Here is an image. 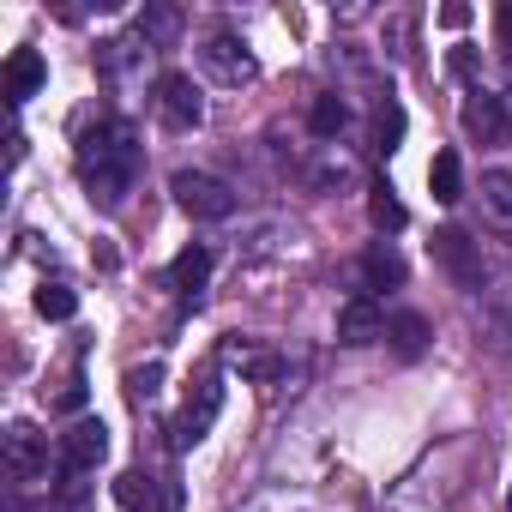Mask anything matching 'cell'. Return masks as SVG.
<instances>
[{
  "mask_svg": "<svg viewBox=\"0 0 512 512\" xmlns=\"http://www.w3.org/2000/svg\"><path fill=\"white\" fill-rule=\"evenodd\" d=\"M428 187H434V199L440 205H458L464 199V163H458V151L446 145V151H434V163H428Z\"/></svg>",
  "mask_w": 512,
  "mask_h": 512,
  "instance_id": "cell-16",
  "label": "cell"
},
{
  "mask_svg": "<svg viewBox=\"0 0 512 512\" xmlns=\"http://www.w3.org/2000/svg\"><path fill=\"white\" fill-rule=\"evenodd\" d=\"M139 43L145 49H175L181 43V13L175 7H145L139 13Z\"/></svg>",
  "mask_w": 512,
  "mask_h": 512,
  "instance_id": "cell-18",
  "label": "cell"
},
{
  "mask_svg": "<svg viewBox=\"0 0 512 512\" xmlns=\"http://www.w3.org/2000/svg\"><path fill=\"white\" fill-rule=\"evenodd\" d=\"M49 470V434H37L31 422H13L7 428V476L13 482H37Z\"/></svg>",
  "mask_w": 512,
  "mask_h": 512,
  "instance_id": "cell-8",
  "label": "cell"
},
{
  "mask_svg": "<svg viewBox=\"0 0 512 512\" xmlns=\"http://www.w3.org/2000/svg\"><path fill=\"white\" fill-rule=\"evenodd\" d=\"M374 338H386V314H380V302H374V296L344 302V308H338V344L362 350V344H374Z\"/></svg>",
  "mask_w": 512,
  "mask_h": 512,
  "instance_id": "cell-11",
  "label": "cell"
},
{
  "mask_svg": "<svg viewBox=\"0 0 512 512\" xmlns=\"http://www.w3.org/2000/svg\"><path fill=\"white\" fill-rule=\"evenodd\" d=\"M115 500H121V512H181V488L157 482L151 470H121L115 476Z\"/></svg>",
  "mask_w": 512,
  "mask_h": 512,
  "instance_id": "cell-6",
  "label": "cell"
},
{
  "mask_svg": "<svg viewBox=\"0 0 512 512\" xmlns=\"http://www.w3.org/2000/svg\"><path fill=\"white\" fill-rule=\"evenodd\" d=\"M440 25H446V31H464V25H470V7H464V0H452V7H440Z\"/></svg>",
  "mask_w": 512,
  "mask_h": 512,
  "instance_id": "cell-28",
  "label": "cell"
},
{
  "mask_svg": "<svg viewBox=\"0 0 512 512\" xmlns=\"http://www.w3.org/2000/svg\"><path fill=\"white\" fill-rule=\"evenodd\" d=\"M157 386H163V362H145V368H127V392H133V404H145V398H157Z\"/></svg>",
  "mask_w": 512,
  "mask_h": 512,
  "instance_id": "cell-24",
  "label": "cell"
},
{
  "mask_svg": "<svg viewBox=\"0 0 512 512\" xmlns=\"http://www.w3.org/2000/svg\"><path fill=\"white\" fill-rule=\"evenodd\" d=\"M205 278H211V247H205V241L181 247V253H175V266H169V290H175V296H199Z\"/></svg>",
  "mask_w": 512,
  "mask_h": 512,
  "instance_id": "cell-14",
  "label": "cell"
},
{
  "mask_svg": "<svg viewBox=\"0 0 512 512\" xmlns=\"http://www.w3.org/2000/svg\"><path fill=\"white\" fill-rule=\"evenodd\" d=\"M169 193H175V205H181L187 217H199V223H223V217L235 211V187L217 181V175H205V169H175V175H169Z\"/></svg>",
  "mask_w": 512,
  "mask_h": 512,
  "instance_id": "cell-2",
  "label": "cell"
},
{
  "mask_svg": "<svg viewBox=\"0 0 512 512\" xmlns=\"http://www.w3.org/2000/svg\"><path fill=\"white\" fill-rule=\"evenodd\" d=\"M464 133L470 139H506V97H488L482 85L464 97Z\"/></svg>",
  "mask_w": 512,
  "mask_h": 512,
  "instance_id": "cell-12",
  "label": "cell"
},
{
  "mask_svg": "<svg viewBox=\"0 0 512 512\" xmlns=\"http://www.w3.org/2000/svg\"><path fill=\"white\" fill-rule=\"evenodd\" d=\"M199 67H205L217 85H247L253 73H260V61H253L235 37H211V43L199 49Z\"/></svg>",
  "mask_w": 512,
  "mask_h": 512,
  "instance_id": "cell-9",
  "label": "cell"
},
{
  "mask_svg": "<svg viewBox=\"0 0 512 512\" xmlns=\"http://www.w3.org/2000/svg\"><path fill=\"white\" fill-rule=\"evenodd\" d=\"M217 356H223V368H235V374L253 380V386H272V380L284 374V356H272V350H260V344H247V338H223Z\"/></svg>",
  "mask_w": 512,
  "mask_h": 512,
  "instance_id": "cell-10",
  "label": "cell"
},
{
  "mask_svg": "<svg viewBox=\"0 0 512 512\" xmlns=\"http://www.w3.org/2000/svg\"><path fill=\"white\" fill-rule=\"evenodd\" d=\"M37 314H43V320H73V314H79V296H73L67 284H43V290H37Z\"/></svg>",
  "mask_w": 512,
  "mask_h": 512,
  "instance_id": "cell-23",
  "label": "cell"
},
{
  "mask_svg": "<svg viewBox=\"0 0 512 512\" xmlns=\"http://www.w3.org/2000/svg\"><path fill=\"white\" fill-rule=\"evenodd\" d=\"M344 121H350L344 91H320V97H314V109H308V133H314V139H338V133H344Z\"/></svg>",
  "mask_w": 512,
  "mask_h": 512,
  "instance_id": "cell-19",
  "label": "cell"
},
{
  "mask_svg": "<svg viewBox=\"0 0 512 512\" xmlns=\"http://www.w3.org/2000/svg\"><path fill=\"white\" fill-rule=\"evenodd\" d=\"M55 410H85V380L73 374L67 386H61V398H55Z\"/></svg>",
  "mask_w": 512,
  "mask_h": 512,
  "instance_id": "cell-26",
  "label": "cell"
},
{
  "mask_svg": "<svg viewBox=\"0 0 512 512\" xmlns=\"http://www.w3.org/2000/svg\"><path fill=\"white\" fill-rule=\"evenodd\" d=\"M482 211H488L494 229L512 235V169H488L482 175Z\"/></svg>",
  "mask_w": 512,
  "mask_h": 512,
  "instance_id": "cell-17",
  "label": "cell"
},
{
  "mask_svg": "<svg viewBox=\"0 0 512 512\" xmlns=\"http://www.w3.org/2000/svg\"><path fill=\"white\" fill-rule=\"evenodd\" d=\"M43 79H49L43 55H37V49H13V61H7V103L19 109L25 97H37V91H43Z\"/></svg>",
  "mask_w": 512,
  "mask_h": 512,
  "instance_id": "cell-15",
  "label": "cell"
},
{
  "mask_svg": "<svg viewBox=\"0 0 512 512\" xmlns=\"http://www.w3.org/2000/svg\"><path fill=\"white\" fill-rule=\"evenodd\" d=\"M103 458H109V428H103L97 416H79V422L61 434V446H55L61 476H85V470H97Z\"/></svg>",
  "mask_w": 512,
  "mask_h": 512,
  "instance_id": "cell-4",
  "label": "cell"
},
{
  "mask_svg": "<svg viewBox=\"0 0 512 512\" xmlns=\"http://www.w3.org/2000/svg\"><path fill=\"white\" fill-rule=\"evenodd\" d=\"M386 338H392V350H398L404 362H416V356L428 350V320H422V314H392V320H386Z\"/></svg>",
  "mask_w": 512,
  "mask_h": 512,
  "instance_id": "cell-20",
  "label": "cell"
},
{
  "mask_svg": "<svg viewBox=\"0 0 512 512\" xmlns=\"http://www.w3.org/2000/svg\"><path fill=\"white\" fill-rule=\"evenodd\" d=\"M410 278V266H404V253L392 247V241H374L368 253H362V284L368 290H398Z\"/></svg>",
  "mask_w": 512,
  "mask_h": 512,
  "instance_id": "cell-13",
  "label": "cell"
},
{
  "mask_svg": "<svg viewBox=\"0 0 512 512\" xmlns=\"http://www.w3.org/2000/svg\"><path fill=\"white\" fill-rule=\"evenodd\" d=\"M368 217H374V229H380V235H398V229L410 223V211L398 205V193H392V187H368Z\"/></svg>",
  "mask_w": 512,
  "mask_h": 512,
  "instance_id": "cell-22",
  "label": "cell"
},
{
  "mask_svg": "<svg viewBox=\"0 0 512 512\" xmlns=\"http://www.w3.org/2000/svg\"><path fill=\"white\" fill-rule=\"evenodd\" d=\"M217 410H223V386H217V374H205L199 380V392L181 404V416L169 422V446L175 452H187V446H199L205 434H211V422H217Z\"/></svg>",
  "mask_w": 512,
  "mask_h": 512,
  "instance_id": "cell-3",
  "label": "cell"
},
{
  "mask_svg": "<svg viewBox=\"0 0 512 512\" xmlns=\"http://www.w3.org/2000/svg\"><path fill=\"white\" fill-rule=\"evenodd\" d=\"M446 73H452V79H464V85H470V79H476V73H482V55H476V49H470V43H452V55H446Z\"/></svg>",
  "mask_w": 512,
  "mask_h": 512,
  "instance_id": "cell-25",
  "label": "cell"
},
{
  "mask_svg": "<svg viewBox=\"0 0 512 512\" xmlns=\"http://www.w3.org/2000/svg\"><path fill=\"white\" fill-rule=\"evenodd\" d=\"M494 43L512 55V7H494Z\"/></svg>",
  "mask_w": 512,
  "mask_h": 512,
  "instance_id": "cell-27",
  "label": "cell"
},
{
  "mask_svg": "<svg viewBox=\"0 0 512 512\" xmlns=\"http://www.w3.org/2000/svg\"><path fill=\"white\" fill-rule=\"evenodd\" d=\"M157 115H163V127H175V133L199 127V121H205L199 85H193L187 73H163V79H157Z\"/></svg>",
  "mask_w": 512,
  "mask_h": 512,
  "instance_id": "cell-7",
  "label": "cell"
},
{
  "mask_svg": "<svg viewBox=\"0 0 512 512\" xmlns=\"http://www.w3.org/2000/svg\"><path fill=\"white\" fill-rule=\"evenodd\" d=\"M79 181H85L91 205L115 211L139 181V133L127 121H97V133L79 139Z\"/></svg>",
  "mask_w": 512,
  "mask_h": 512,
  "instance_id": "cell-1",
  "label": "cell"
},
{
  "mask_svg": "<svg viewBox=\"0 0 512 512\" xmlns=\"http://www.w3.org/2000/svg\"><path fill=\"white\" fill-rule=\"evenodd\" d=\"M506 512H512V488H506Z\"/></svg>",
  "mask_w": 512,
  "mask_h": 512,
  "instance_id": "cell-29",
  "label": "cell"
},
{
  "mask_svg": "<svg viewBox=\"0 0 512 512\" xmlns=\"http://www.w3.org/2000/svg\"><path fill=\"white\" fill-rule=\"evenodd\" d=\"M434 266L458 284V290H482V247L464 229H434Z\"/></svg>",
  "mask_w": 512,
  "mask_h": 512,
  "instance_id": "cell-5",
  "label": "cell"
},
{
  "mask_svg": "<svg viewBox=\"0 0 512 512\" xmlns=\"http://www.w3.org/2000/svg\"><path fill=\"white\" fill-rule=\"evenodd\" d=\"M398 139H404V103L398 97H380V109H374V151H398Z\"/></svg>",
  "mask_w": 512,
  "mask_h": 512,
  "instance_id": "cell-21",
  "label": "cell"
}]
</instances>
